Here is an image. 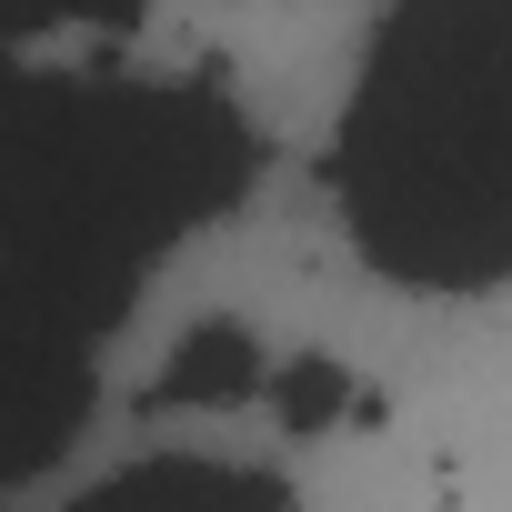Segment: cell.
Masks as SVG:
<instances>
[{"instance_id":"6da1fadb","label":"cell","mask_w":512,"mask_h":512,"mask_svg":"<svg viewBox=\"0 0 512 512\" xmlns=\"http://www.w3.org/2000/svg\"><path fill=\"white\" fill-rule=\"evenodd\" d=\"M251 161L262 141L211 81L0 61V272L101 342L161 251L251 191Z\"/></svg>"},{"instance_id":"7a4b0ae2","label":"cell","mask_w":512,"mask_h":512,"mask_svg":"<svg viewBox=\"0 0 512 512\" xmlns=\"http://www.w3.org/2000/svg\"><path fill=\"white\" fill-rule=\"evenodd\" d=\"M332 211L402 292L512 272V0H392L332 131Z\"/></svg>"},{"instance_id":"3957f363","label":"cell","mask_w":512,"mask_h":512,"mask_svg":"<svg viewBox=\"0 0 512 512\" xmlns=\"http://www.w3.org/2000/svg\"><path fill=\"white\" fill-rule=\"evenodd\" d=\"M81 412H91V342L0 272V482L51 472Z\"/></svg>"},{"instance_id":"277c9868","label":"cell","mask_w":512,"mask_h":512,"mask_svg":"<svg viewBox=\"0 0 512 512\" xmlns=\"http://www.w3.org/2000/svg\"><path fill=\"white\" fill-rule=\"evenodd\" d=\"M71 512H292V482L262 462H221V452H151L91 482Z\"/></svg>"},{"instance_id":"5b68a950","label":"cell","mask_w":512,"mask_h":512,"mask_svg":"<svg viewBox=\"0 0 512 512\" xmlns=\"http://www.w3.org/2000/svg\"><path fill=\"white\" fill-rule=\"evenodd\" d=\"M262 372H272V352H262L251 322H191L171 342L151 402L161 412H231V402H262Z\"/></svg>"},{"instance_id":"8992f818","label":"cell","mask_w":512,"mask_h":512,"mask_svg":"<svg viewBox=\"0 0 512 512\" xmlns=\"http://www.w3.org/2000/svg\"><path fill=\"white\" fill-rule=\"evenodd\" d=\"M262 392H272L282 432H332V422L352 412V372H342L332 352H302V362H272V372H262Z\"/></svg>"},{"instance_id":"52a82bcc","label":"cell","mask_w":512,"mask_h":512,"mask_svg":"<svg viewBox=\"0 0 512 512\" xmlns=\"http://www.w3.org/2000/svg\"><path fill=\"white\" fill-rule=\"evenodd\" d=\"M141 0H0V51L11 41H61V31H131Z\"/></svg>"}]
</instances>
